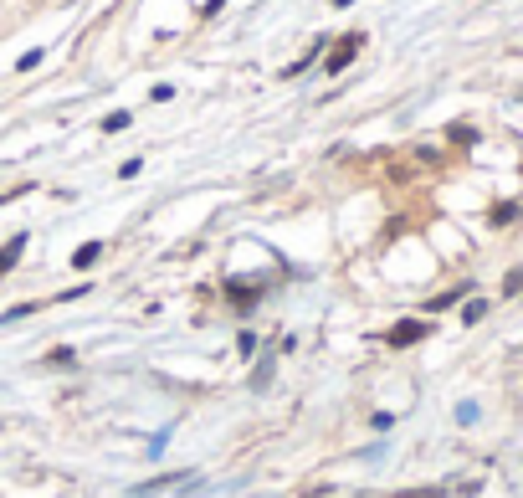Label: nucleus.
Masks as SVG:
<instances>
[{
  "label": "nucleus",
  "mask_w": 523,
  "mask_h": 498,
  "mask_svg": "<svg viewBox=\"0 0 523 498\" xmlns=\"http://www.w3.org/2000/svg\"><path fill=\"white\" fill-rule=\"evenodd\" d=\"M359 47H364V31H349V36L339 41V47H334V57L323 62V72H344L349 62H354V52H359Z\"/></svg>",
  "instance_id": "obj_1"
},
{
  "label": "nucleus",
  "mask_w": 523,
  "mask_h": 498,
  "mask_svg": "<svg viewBox=\"0 0 523 498\" xmlns=\"http://www.w3.org/2000/svg\"><path fill=\"white\" fill-rule=\"evenodd\" d=\"M426 334H431V323H421V319H405L400 329H390L385 339H390V344H416V339H426Z\"/></svg>",
  "instance_id": "obj_2"
},
{
  "label": "nucleus",
  "mask_w": 523,
  "mask_h": 498,
  "mask_svg": "<svg viewBox=\"0 0 523 498\" xmlns=\"http://www.w3.org/2000/svg\"><path fill=\"white\" fill-rule=\"evenodd\" d=\"M462 293H472V283H456V288H446V293H436V298H431V309H451V303L462 298Z\"/></svg>",
  "instance_id": "obj_3"
},
{
  "label": "nucleus",
  "mask_w": 523,
  "mask_h": 498,
  "mask_svg": "<svg viewBox=\"0 0 523 498\" xmlns=\"http://www.w3.org/2000/svg\"><path fill=\"white\" fill-rule=\"evenodd\" d=\"M98 257H103V242H87V247H82V252L72 257V267H93Z\"/></svg>",
  "instance_id": "obj_4"
},
{
  "label": "nucleus",
  "mask_w": 523,
  "mask_h": 498,
  "mask_svg": "<svg viewBox=\"0 0 523 498\" xmlns=\"http://www.w3.org/2000/svg\"><path fill=\"white\" fill-rule=\"evenodd\" d=\"M26 314H36V303H16V309L0 314V323H16V319H26Z\"/></svg>",
  "instance_id": "obj_5"
},
{
  "label": "nucleus",
  "mask_w": 523,
  "mask_h": 498,
  "mask_svg": "<svg viewBox=\"0 0 523 498\" xmlns=\"http://www.w3.org/2000/svg\"><path fill=\"white\" fill-rule=\"evenodd\" d=\"M483 314H488V303H483V298H472L467 309H462V323H477V319H483Z\"/></svg>",
  "instance_id": "obj_6"
},
{
  "label": "nucleus",
  "mask_w": 523,
  "mask_h": 498,
  "mask_svg": "<svg viewBox=\"0 0 523 498\" xmlns=\"http://www.w3.org/2000/svg\"><path fill=\"white\" fill-rule=\"evenodd\" d=\"M118 128H128V114H108L103 118V134H118Z\"/></svg>",
  "instance_id": "obj_7"
},
{
  "label": "nucleus",
  "mask_w": 523,
  "mask_h": 498,
  "mask_svg": "<svg viewBox=\"0 0 523 498\" xmlns=\"http://www.w3.org/2000/svg\"><path fill=\"white\" fill-rule=\"evenodd\" d=\"M47 365H52V370H67V365H72V350H52Z\"/></svg>",
  "instance_id": "obj_8"
},
{
  "label": "nucleus",
  "mask_w": 523,
  "mask_h": 498,
  "mask_svg": "<svg viewBox=\"0 0 523 498\" xmlns=\"http://www.w3.org/2000/svg\"><path fill=\"white\" fill-rule=\"evenodd\" d=\"M503 293H523V267H513V272L503 277Z\"/></svg>",
  "instance_id": "obj_9"
},
{
  "label": "nucleus",
  "mask_w": 523,
  "mask_h": 498,
  "mask_svg": "<svg viewBox=\"0 0 523 498\" xmlns=\"http://www.w3.org/2000/svg\"><path fill=\"white\" fill-rule=\"evenodd\" d=\"M456 421L472 426V421H477V406H472V401H467V406H456Z\"/></svg>",
  "instance_id": "obj_10"
},
{
  "label": "nucleus",
  "mask_w": 523,
  "mask_h": 498,
  "mask_svg": "<svg viewBox=\"0 0 523 498\" xmlns=\"http://www.w3.org/2000/svg\"><path fill=\"white\" fill-rule=\"evenodd\" d=\"M442 488H421V493H395V498H436Z\"/></svg>",
  "instance_id": "obj_11"
}]
</instances>
